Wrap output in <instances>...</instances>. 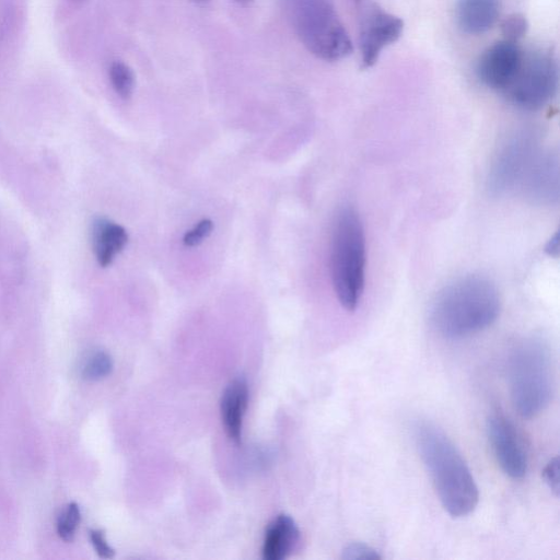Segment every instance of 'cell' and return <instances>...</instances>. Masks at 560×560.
<instances>
[{
    "instance_id": "obj_18",
    "label": "cell",
    "mask_w": 560,
    "mask_h": 560,
    "mask_svg": "<svg viewBox=\"0 0 560 560\" xmlns=\"http://www.w3.org/2000/svg\"><path fill=\"white\" fill-rule=\"evenodd\" d=\"M81 520L80 508L75 502L68 503L57 520V534L67 542L73 540Z\"/></svg>"
},
{
    "instance_id": "obj_13",
    "label": "cell",
    "mask_w": 560,
    "mask_h": 560,
    "mask_svg": "<svg viewBox=\"0 0 560 560\" xmlns=\"http://www.w3.org/2000/svg\"><path fill=\"white\" fill-rule=\"evenodd\" d=\"M248 386L244 377L238 376L225 387L221 402V418L228 436L236 444L242 441L243 418L247 408Z\"/></svg>"
},
{
    "instance_id": "obj_24",
    "label": "cell",
    "mask_w": 560,
    "mask_h": 560,
    "mask_svg": "<svg viewBox=\"0 0 560 560\" xmlns=\"http://www.w3.org/2000/svg\"><path fill=\"white\" fill-rule=\"evenodd\" d=\"M545 252L551 256L557 257L559 254V232H555L545 245Z\"/></svg>"
},
{
    "instance_id": "obj_10",
    "label": "cell",
    "mask_w": 560,
    "mask_h": 560,
    "mask_svg": "<svg viewBox=\"0 0 560 560\" xmlns=\"http://www.w3.org/2000/svg\"><path fill=\"white\" fill-rule=\"evenodd\" d=\"M516 43L500 40L489 46L477 63V75L488 88L502 91L511 84L522 60Z\"/></svg>"
},
{
    "instance_id": "obj_25",
    "label": "cell",
    "mask_w": 560,
    "mask_h": 560,
    "mask_svg": "<svg viewBox=\"0 0 560 560\" xmlns=\"http://www.w3.org/2000/svg\"><path fill=\"white\" fill-rule=\"evenodd\" d=\"M235 2H237L238 4H242V5H248L250 4L254 0H233Z\"/></svg>"
},
{
    "instance_id": "obj_12",
    "label": "cell",
    "mask_w": 560,
    "mask_h": 560,
    "mask_svg": "<svg viewBox=\"0 0 560 560\" xmlns=\"http://www.w3.org/2000/svg\"><path fill=\"white\" fill-rule=\"evenodd\" d=\"M128 243L124 226L106 217H95L91 223V244L95 259L102 267L109 266Z\"/></svg>"
},
{
    "instance_id": "obj_11",
    "label": "cell",
    "mask_w": 560,
    "mask_h": 560,
    "mask_svg": "<svg viewBox=\"0 0 560 560\" xmlns=\"http://www.w3.org/2000/svg\"><path fill=\"white\" fill-rule=\"evenodd\" d=\"M518 187L533 203L540 206L557 203L559 200V158L557 153L539 151Z\"/></svg>"
},
{
    "instance_id": "obj_2",
    "label": "cell",
    "mask_w": 560,
    "mask_h": 560,
    "mask_svg": "<svg viewBox=\"0 0 560 560\" xmlns=\"http://www.w3.org/2000/svg\"><path fill=\"white\" fill-rule=\"evenodd\" d=\"M500 311L501 299L494 283L470 275L454 280L436 294L430 322L442 337L459 339L491 326Z\"/></svg>"
},
{
    "instance_id": "obj_20",
    "label": "cell",
    "mask_w": 560,
    "mask_h": 560,
    "mask_svg": "<svg viewBox=\"0 0 560 560\" xmlns=\"http://www.w3.org/2000/svg\"><path fill=\"white\" fill-rule=\"evenodd\" d=\"M341 558L346 560H358V559H380V553L371 546L364 542H350L348 544L341 553Z\"/></svg>"
},
{
    "instance_id": "obj_7",
    "label": "cell",
    "mask_w": 560,
    "mask_h": 560,
    "mask_svg": "<svg viewBox=\"0 0 560 560\" xmlns=\"http://www.w3.org/2000/svg\"><path fill=\"white\" fill-rule=\"evenodd\" d=\"M539 151V138L533 128L517 129L509 135L490 164L488 190L494 196H502L518 187Z\"/></svg>"
},
{
    "instance_id": "obj_1",
    "label": "cell",
    "mask_w": 560,
    "mask_h": 560,
    "mask_svg": "<svg viewBox=\"0 0 560 560\" xmlns=\"http://www.w3.org/2000/svg\"><path fill=\"white\" fill-rule=\"evenodd\" d=\"M415 440L444 510L453 517L470 514L479 491L462 454L447 435L430 422H419Z\"/></svg>"
},
{
    "instance_id": "obj_23",
    "label": "cell",
    "mask_w": 560,
    "mask_h": 560,
    "mask_svg": "<svg viewBox=\"0 0 560 560\" xmlns=\"http://www.w3.org/2000/svg\"><path fill=\"white\" fill-rule=\"evenodd\" d=\"M542 478L548 487L558 495L559 493V459L551 458L542 470Z\"/></svg>"
},
{
    "instance_id": "obj_4",
    "label": "cell",
    "mask_w": 560,
    "mask_h": 560,
    "mask_svg": "<svg viewBox=\"0 0 560 560\" xmlns=\"http://www.w3.org/2000/svg\"><path fill=\"white\" fill-rule=\"evenodd\" d=\"M508 374L512 401L522 417H536L549 405L553 364L546 340L532 336L520 341L510 355Z\"/></svg>"
},
{
    "instance_id": "obj_8",
    "label": "cell",
    "mask_w": 560,
    "mask_h": 560,
    "mask_svg": "<svg viewBox=\"0 0 560 560\" xmlns=\"http://www.w3.org/2000/svg\"><path fill=\"white\" fill-rule=\"evenodd\" d=\"M404 31V22L377 4H371L364 11L360 26L361 66L369 69L374 66L388 45L395 43Z\"/></svg>"
},
{
    "instance_id": "obj_14",
    "label": "cell",
    "mask_w": 560,
    "mask_h": 560,
    "mask_svg": "<svg viewBox=\"0 0 560 560\" xmlns=\"http://www.w3.org/2000/svg\"><path fill=\"white\" fill-rule=\"evenodd\" d=\"M500 0H458L456 21L459 28L469 35L488 32L497 23Z\"/></svg>"
},
{
    "instance_id": "obj_6",
    "label": "cell",
    "mask_w": 560,
    "mask_h": 560,
    "mask_svg": "<svg viewBox=\"0 0 560 560\" xmlns=\"http://www.w3.org/2000/svg\"><path fill=\"white\" fill-rule=\"evenodd\" d=\"M558 88V68L553 56L535 49L523 52L520 68L504 95L516 107L538 110L555 96Z\"/></svg>"
},
{
    "instance_id": "obj_3",
    "label": "cell",
    "mask_w": 560,
    "mask_h": 560,
    "mask_svg": "<svg viewBox=\"0 0 560 560\" xmlns=\"http://www.w3.org/2000/svg\"><path fill=\"white\" fill-rule=\"evenodd\" d=\"M366 240L358 211L342 207L336 214L330 240V273L339 303L354 311L365 285Z\"/></svg>"
},
{
    "instance_id": "obj_9",
    "label": "cell",
    "mask_w": 560,
    "mask_h": 560,
    "mask_svg": "<svg viewBox=\"0 0 560 560\" xmlns=\"http://www.w3.org/2000/svg\"><path fill=\"white\" fill-rule=\"evenodd\" d=\"M487 434L494 457L503 472L520 479L527 471V455L514 425L503 415L492 413L487 420Z\"/></svg>"
},
{
    "instance_id": "obj_19",
    "label": "cell",
    "mask_w": 560,
    "mask_h": 560,
    "mask_svg": "<svg viewBox=\"0 0 560 560\" xmlns=\"http://www.w3.org/2000/svg\"><path fill=\"white\" fill-rule=\"evenodd\" d=\"M504 40L516 43L523 38L528 30V22L521 13L508 15L500 25Z\"/></svg>"
},
{
    "instance_id": "obj_21",
    "label": "cell",
    "mask_w": 560,
    "mask_h": 560,
    "mask_svg": "<svg viewBox=\"0 0 560 560\" xmlns=\"http://www.w3.org/2000/svg\"><path fill=\"white\" fill-rule=\"evenodd\" d=\"M213 230V223L210 219L199 221L191 230L187 231L183 237V243L188 246H197L207 238Z\"/></svg>"
},
{
    "instance_id": "obj_22",
    "label": "cell",
    "mask_w": 560,
    "mask_h": 560,
    "mask_svg": "<svg viewBox=\"0 0 560 560\" xmlns=\"http://www.w3.org/2000/svg\"><path fill=\"white\" fill-rule=\"evenodd\" d=\"M90 539L98 557L103 559H110L114 557L115 550L108 545L102 529H91Z\"/></svg>"
},
{
    "instance_id": "obj_17",
    "label": "cell",
    "mask_w": 560,
    "mask_h": 560,
    "mask_svg": "<svg viewBox=\"0 0 560 560\" xmlns=\"http://www.w3.org/2000/svg\"><path fill=\"white\" fill-rule=\"evenodd\" d=\"M109 80L114 91L121 98H129L135 86L132 70L122 61H114L109 67Z\"/></svg>"
},
{
    "instance_id": "obj_5",
    "label": "cell",
    "mask_w": 560,
    "mask_h": 560,
    "mask_svg": "<svg viewBox=\"0 0 560 560\" xmlns=\"http://www.w3.org/2000/svg\"><path fill=\"white\" fill-rule=\"evenodd\" d=\"M288 19L305 48L325 61L351 55L353 46L330 0H284Z\"/></svg>"
},
{
    "instance_id": "obj_15",
    "label": "cell",
    "mask_w": 560,
    "mask_h": 560,
    "mask_svg": "<svg viewBox=\"0 0 560 560\" xmlns=\"http://www.w3.org/2000/svg\"><path fill=\"white\" fill-rule=\"evenodd\" d=\"M300 539V530L294 520L287 514L278 515L268 526L264 545L265 560H282L295 548Z\"/></svg>"
},
{
    "instance_id": "obj_27",
    "label": "cell",
    "mask_w": 560,
    "mask_h": 560,
    "mask_svg": "<svg viewBox=\"0 0 560 560\" xmlns=\"http://www.w3.org/2000/svg\"><path fill=\"white\" fill-rule=\"evenodd\" d=\"M355 1H359V0H355Z\"/></svg>"
},
{
    "instance_id": "obj_26",
    "label": "cell",
    "mask_w": 560,
    "mask_h": 560,
    "mask_svg": "<svg viewBox=\"0 0 560 560\" xmlns=\"http://www.w3.org/2000/svg\"><path fill=\"white\" fill-rule=\"evenodd\" d=\"M197 1H205V0H197Z\"/></svg>"
},
{
    "instance_id": "obj_16",
    "label": "cell",
    "mask_w": 560,
    "mask_h": 560,
    "mask_svg": "<svg viewBox=\"0 0 560 560\" xmlns=\"http://www.w3.org/2000/svg\"><path fill=\"white\" fill-rule=\"evenodd\" d=\"M113 359L104 350L89 352L80 364V375L86 381H98L110 374Z\"/></svg>"
}]
</instances>
